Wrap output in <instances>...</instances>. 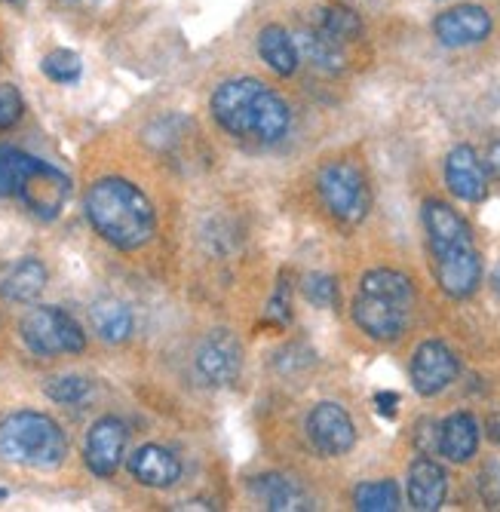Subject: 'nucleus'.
<instances>
[{
	"label": "nucleus",
	"mask_w": 500,
	"mask_h": 512,
	"mask_svg": "<svg viewBox=\"0 0 500 512\" xmlns=\"http://www.w3.org/2000/svg\"><path fill=\"white\" fill-rule=\"evenodd\" d=\"M209 108L227 135L243 138V142H258V145L280 142V138H286L289 123H292L289 105L267 83L255 77L221 83L212 92Z\"/></svg>",
	"instance_id": "f257e3e1"
},
{
	"label": "nucleus",
	"mask_w": 500,
	"mask_h": 512,
	"mask_svg": "<svg viewBox=\"0 0 500 512\" xmlns=\"http://www.w3.org/2000/svg\"><path fill=\"white\" fill-rule=\"evenodd\" d=\"M86 218L114 249L135 252L154 240L157 212L142 188L126 178H99L86 191Z\"/></svg>",
	"instance_id": "f03ea898"
},
{
	"label": "nucleus",
	"mask_w": 500,
	"mask_h": 512,
	"mask_svg": "<svg viewBox=\"0 0 500 512\" xmlns=\"http://www.w3.org/2000/svg\"><path fill=\"white\" fill-rule=\"evenodd\" d=\"M415 307L412 279L390 267H375L359 279L353 322L375 341H396L408 329Z\"/></svg>",
	"instance_id": "7ed1b4c3"
},
{
	"label": "nucleus",
	"mask_w": 500,
	"mask_h": 512,
	"mask_svg": "<svg viewBox=\"0 0 500 512\" xmlns=\"http://www.w3.org/2000/svg\"><path fill=\"white\" fill-rule=\"evenodd\" d=\"M0 457L31 470H56L68 457V439L50 414L13 411L0 421Z\"/></svg>",
	"instance_id": "20e7f679"
},
{
	"label": "nucleus",
	"mask_w": 500,
	"mask_h": 512,
	"mask_svg": "<svg viewBox=\"0 0 500 512\" xmlns=\"http://www.w3.org/2000/svg\"><path fill=\"white\" fill-rule=\"evenodd\" d=\"M316 191H320V200L326 203L332 218L344 224H359L372 209L369 181L362 175V169L350 160L326 163L320 175H316Z\"/></svg>",
	"instance_id": "39448f33"
},
{
	"label": "nucleus",
	"mask_w": 500,
	"mask_h": 512,
	"mask_svg": "<svg viewBox=\"0 0 500 512\" xmlns=\"http://www.w3.org/2000/svg\"><path fill=\"white\" fill-rule=\"evenodd\" d=\"M22 341L37 356H59V353H80L86 347V335L77 319L59 307H34L22 316Z\"/></svg>",
	"instance_id": "423d86ee"
},
{
	"label": "nucleus",
	"mask_w": 500,
	"mask_h": 512,
	"mask_svg": "<svg viewBox=\"0 0 500 512\" xmlns=\"http://www.w3.org/2000/svg\"><path fill=\"white\" fill-rule=\"evenodd\" d=\"M16 197L25 203V209L34 218L56 221L68 203V197H71V181L56 166L31 157V163L25 166V172L16 184Z\"/></svg>",
	"instance_id": "0eeeda50"
},
{
	"label": "nucleus",
	"mask_w": 500,
	"mask_h": 512,
	"mask_svg": "<svg viewBox=\"0 0 500 512\" xmlns=\"http://www.w3.org/2000/svg\"><path fill=\"white\" fill-rule=\"evenodd\" d=\"M197 371L200 378L212 387H231L240 381V371H243V347L240 341L224 332L215 329L209 332L200 347H197Z\"/></svg>",
	"instance_id": "6e6552de"
},
{
	"label": "nucleus",
	"mask_w": 500,
	"mask_h": 512,
	"mask_svg": "<svg viewBox=\"0 0 500 512\" xmlns=\"http://www.w3.org/2000/svg\"><path fill=\"white\" fill-rule=\"evenodd\" d=\"M307 439L320 454L341 457L356 445V427L338 402H320L307 414Z\"/></svg>",
	"instance_id": "1a4fd4ad"
},
{
	"label": "nucleus",
	"mask_w": 500,
	"mask_h": 512,
	"mask_svg": "<svg viewBox=\"0 0 500 512\" xmlns=\"http://www.w3.org/2000/svg\"><path fill=\"white\" fill-rule=\"evenodd\" d=\"M129 430L120 417H99V421L89 427L86 445H83V460L86 467L93 470L99 479H108L120 470L123 454H126Z\"/></svg>",
	"instance_id": "9d476101"
},
{
	"label": "nucleus",
	"mask_w": 500,
	"mask_h": 512,
	"mask_svg": "<svg viewBox=\"0 0 500 512\" xmlns=\"http://www.w3.org/2000/svg\"><path fill=\"white\" fill-rule=\"evenodd\" d=\"M461 362L454 350L442 341H424L412 356V387L421 396H439L454 384Z\"/></svg>",
	"instance_id": "9b49d317"
},
{
	"label": "nucleus",
	"mask_w": 500,
	"mask_h": 512,
	"mask_svg": "<svg viewBox=\"0 0 500 512\" xmlns=\"http://www.w3.org/2000/svg\"><path fill=\"white\" fill-rule=\"evenodd\" d=\"M421 218H424V230H427V243H430L433 258L473 246V230H470V224L458 212H454L448 203L427 200Z\"/></svg>",
	"instance_id": "f8f14e48"
},
{
	"label": "nucleus",
	"mask_w": 500,
	"mask_h": 512,
	"mask_svg": "<svg viewBox=\"0 0 500 512\" xmlns=\"http://www.w3.org/2000/svg\"><path fill=\"white\" fill-rule=\"evenodd\" d=\"M433 31H436L439 43L451 46V50H458V46H476L491 34V16H488V10H482L476 4H461V7L436 16Z\"/></svg>",
	"instance_id": "ddd939ff"
},
{
	"label": "nucleus",
	"mask_w": 500,
	"mask_h": 512,
	"mask_svg": "<svg viewBox=\"0 0 500 512\" xmlns=\"http://www.w3.org/2000/svg\"><path fill=\"white\" fill-rule=\"evenodd\" d=\"M433 261H436V283L448 298L461 301V298H470L479 289V283H482V258H479L476 246L439 255Z\"/></svg>",
	"instance_id": "4468645a"
},
{
	"label": "nucleus",
	"mask_w": 500,
	"mask_h": 512,
	"mask_svg": "<svg viewBox=\"0 0 500 512\" xmlns=\"http://www.w3.org/2000/svg\"><path fill=\"white\" fill-rule=\"evenodd\" d=\"M445 184L448 191L467 200V203H479L488 194V178H485V166L479 163L476 151L470 145H458L451 148L445 157Z\"/></svg>",
	"instance_id": "2eb2a0df"
},
{
	"label": "nucleus",
	"mask_w": 500,
	"mask_h": 512,
	"mask_svg": "<svg viewBox=\"0 0 500 512\" xmlns=\"http://www.w3.org/2000/svg\"><path fill=\"white\" fill-rule=\"evenodd\" d=\"M129 473L145 488H172L181 479V460L163 445H142L129 457Z\"/></svg>",
	"instance_id": "dca6fc26"
},
{
	"label": "nucleus",
	"mask_w": 500,
	"mask_h": 512,
	"mask_svg": "<svg viewBox=\"0 0 500 512\" xmlns=\"http://www.w3.org/2000/svg\"><path fill=\"white\" fill-rule=\"evenodd\" d=\"M448 494V476L430 457H418L408 467V503L421 512H436L445 503Z\"/></svg>",
	"instance_id": "f3484780"
},
{
	"label": "nucleus",
	"mask_w": 500,
	"mask_h": 512,
	"mask_svg": "<svg viewBox=\"0 0 500 512\" xmlns=\"http://www.w3.org/2000/svg\"><path fill=\"white\" fill-rule=\"evenodd\" d=\"M47 289V267L40 258H19L0 273V298L13 304H31Z\"/></svg>",
	"instance_id": "a211bd4d"
},
{
	"label": "nucleus",
	"mask_w": 500,
	"mask_h": 512,
	"mask_svg": "<svg viewBox=\"0 0 500 512\" xmlns=\"http://www.w3.org/2000/svg\"><path fill=\"white\" fill-rule=\"evenodd\" d=\"M252 494L258 503H264V509L270 512H301L310 509V497L304 494V488L283 476V473H264L252 479Z\"/></svg>",
	"instance_id": "6ab92c4d"
},
{
	"label": "nucleus",
	"mask_w": 500,
	"mask_h": 512,
	"mask_svg": "<svg viewBox=\"0 0 500 512\" xmlns=\"http://www.w3.org/2000/svg\"><path fill=\"white\" fill-rule=\"evenodd\" d=\"M439 451L451 463H467L479 451V424L470 411H454L439 427Z\"/></svg>",
	"instance_id": "aec40b11"
},
{
	"label": "nucleus",
	"mask_w": 500,
	"mask_h": 512,
	"mask_svg": "<svg viewBox=\"0 0 500 512\" xmlns=\"http://www.w3.org/2000/svg\"><path fill=\"white\" fill-rule=\"evenodd\" d=\"M258 53L261 59L267 62L270 71H277L280 77H292L298 71V46H295V37L280 28V25H267L261 28L258 34Z\"/></svg>",
	"instance_id": "412c9836"
},
{
	"label": "nucleus",
	"mask_w": 500,
	"mask_h": 512,
	"mask_svg": "<svg viewBox=\"0 0 500 512\" xmlns=\"http://www.w3.org/2000/svg\"><path fill=\"white\" fill-rule=\"evenodd\" d=\"M295 46H298V56H307L313 68L320 71H341L347 65L344 56V43L332 40L329 34H323L320 28H304L295 34Z\"/></svg>",
	"instance_id": "4be33fe9"
},
{
	"label": "nucleus",
	"mask_w": 500,
	"mask_h": 512,
	"mask_svg": "<svg viewBox=\"0 0 500 512\" xmlns=\"http://www.w3.org/2000/svg\"><path fill=\"white\" fill-rule=\"evenodd\" d=\"M89 319H93V329L102 341L108 344H123L132 335V313L123 301L117 298H102L89 310Z\"/></svg>",
	"instance_id": "5701e85b"
},
{
	"label": "nucleus",
	"mask_w": 500,
	"mask_h": 512,
	"mask_svg": "<svg viewBox=\"0 0 500 512\" xmlns=\"http://www.w3.org/2000/svg\"><path fill=\"white\" fill-rule=\"evenodd\" d=\"M353 503L362 512H393V509H399V488L390 479L362 482L353 491Z\"/></svg>",
	"instance_id": "b1692460"
},
{
	"label": "nucleus",
	"mask_w": 500,
	"mask_h": 512,
	"mask_svg": "<svg viewBox=\"0 0 500 512\" xmlns=\"http://www.w3.org/2000/svg\"><path fill=\"white\" fill-rule=\"evenodd\" d=\"M316 28L323 34H329L332 40L338 43H347V40H356L362 34V22L353 10L347 7H323L316 13Z\"/></svg>",
	"instance_id": "393cba45"
},
{
	"label": "nucleus",
	"mask_w": 500,
	"mask_h": 512,
	"mask_svg": "<svg viewBox=\"0 0 500 512\" xmlns=\"http://www.w3.org/2000/svg\"><path fill=\"white\" fill-rule=\"evenodd\" d=\"M40 71L47 74L53 83H77L80 74H83V62L71 50H53V53L43 56Z\"/></svg>",
	"instance_id": "a878e982"
},
{
	"label": "nucleus",
	"mask_w": 500,
	"mask_h": 512,
	"mask_svg": "<svg viewBox=\"0 0 500 512\" xmlns=\"http://www.w3.org/2000/svg\"><path fill=\"white\" fill-rule=\"evenodd\" d=\"M31 163V154L19 148H0V197H16V184Z\"/></svg>",
	"instance_id": "bb28decb"
},
{
	"label": "nucleus",
	"mask_w": 500,
	"mask_h": 512,
	"mask_svg": "<svg viewBox=\"0 0 500 512\" xmlns=\"http://www.w3.org/2000/svg\"><path fill=\"white\" fill-rule=\"evenodd\" d=\"M47 396L59 405H77L89 396V381L80 375H59L47 381Z\"/></svg>",
	"instance_id": "cd10ccee"
},
{
	"label": "nucleus",
	"mask_w": 500,
	"mask_h": 512,
	"mask_svg": "<svg viewBox=\"0 0 500 512\" xmlns=\"http://www.w3.org/2000/svg\"><path fill=\"white\" fill-rule=\"evenodd\" d=\"M304 298L313 307H335L338 304V279L329 273H310L304 276Z\"/></svg>",
	"instance_id": "c85d7f7f"
},
{
	"label": "nucleus",
	"mask_w": 500,
	"mask_h": 512,
	"mask_svg": "<svg viewBox=\"0 0 500 512\" xmlns=\"http://www.w3.org/2000/svg\"><path fill=\"white\" fill-rule=\"evenodd\" d=\"M25 114L22 92L13 83H0V129H13Z\"/></svg>",
	"instance_id": "c756f323"
},
{
	"label": "nucleus",
	"mask_w": 500,
	"mask_h": 512,
	"mask_svg": "<svg viewBox=\"0 0 500 512\" xmlns=\"http://www.w3.org/2000/svg\"><path fill=\"white\" fill-rule=\"evenodd\" d=\"M267 319L274 322V325H289V319H292V301H289V283L286 279H280V286H277V292L270 295V301H267Z\"/></svg>",
	"instance_id": "7c9ffc66"
},
{
	"label": "nucleus",
	"mask_w": 500,
	"mask_h": 512,
	"mask_svg": "<svg viewBox=\"0 0 500 512\" xmlns=\"http://www.w3.org/2000/svg\"><path fill=\"white\" fill-rule=\"evenodd\" d=\"M479 494L485 506H500V463H485V470L479 473Z\"/></svg>",
	"instance_id": "2f4dec72"
},
{
	"label": "nucleus",
	"mask_w": 500,
	"mask_h": 512,
	"mask_svg": "<svg viewBox=\"0 0 500 512\" xmlns=\"http://www.w3.org/2000/svg\"><path fill=\"white\" fill-rule=\"evenodd\" d=\"M375 405H378V414H381V417H396L399 396H396V393H378V396H375Z\"/></svg>",
	"instance_id": "473e14b6"
},
{
	"label": "nucleus",
	"mask_w": 500,
	"mask_h": 512,
	"mask_svg": "<svg viewBox=\"0 0 500 512\" xmlns=\"http://www.w3.org/2000/svg\"><path fill=\"white\" fill-rule=\"evenodd\" d=\"M488 169L500 178V142H494V145L488 148Z\"/></svg>",
	"instance_id": "72a5a7b5"
},
{
	"label": "nucleus",
	"mask_w": 500,
	"mask_h": 512,
	"mask_svg": "<svg viewBox=\"0 0 500 512\" xmlns=\"http://www.w3.org/2000/svg\"><path fill=\"white\" fill-rule=\"evenodd\" d=\"M175 509H215V506H209L206 500H191V503H178Z\"/></svg>",
	"instance_id": "f704fd0d"
},
{
	"label": "nucleus",
	"mask_w": 500,
	"mask_h": 512,
	"mask_svg": "<svg viewBox=\"0 0 500 512\" xmlns=\"http://www.w3.org/2000/svg\"><path fill=\"white\" fill-rule=\"evenodd\" d=\"M491 433H494V439L500 442V411H497V414L491 417Z\"/></svg>",
	"instance_id": "c9c22d12"
},
{
	"label": "nucleus",
	"mask_w": 500,
	"mask_h": 512,
	"mask_svg": "<svg viewBox=\"0 0 500 512\" xmlns=\"http://www.w3.org/2000/svg\"><path fill=\"white\" fill-rule=\"evenodd\" d=\"M71 4H80V7H96V4H102V0H71Z\"/></svg>",
	"instance_id": "e433bc0d"
},
{
	"label": "nucleus",
	"mask_w": 500,
	"mask_h": 512,
	"mask_svg": "<svg viewBox=\"0 0 500 512\" xmlns=\"http://www.w3.org/2000/svg\"><path fill=\"white\" fill-rule=\"evenodd\" d=\"M4 497H7V491H4V488H0V500H4Z\"/></svg>",
	"instance_id": "4c0bfd02"
}]
</instances>
